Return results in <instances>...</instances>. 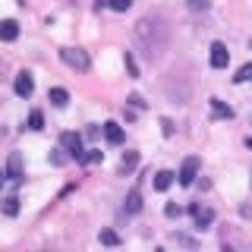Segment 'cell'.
Segmentation results:
<instances>
[{"label": "cell", "instance_id": "277c9868", "mask_svg": "<svg viewBox=\"0 0 252 252\" xmlns=\"http://www.w3.org/2000/svg\"><path fill=\"white\" fill-rule=\"evenodd\" d=\"M60 145H63V152H66L69 158H76V161L85 152V148H82V136H79V132H63V136H60Z\"/></svg>", "mask_w": 252, "mask_h": 252}, {"label": "cell", "instance_id": "4fadbf2b", "mask_svg": "<svg viewBox=\"0 0 252 252\" xmlns=\"http://www.w3.org/2000/svg\"><path fill=\"white\" fill-rule=\"evenodd\" d=\"M208 104H211V114H215V120H230V117H233V107H227V104H224V101H218V98H211V101H208Z\"/></svg>", "mask_w": 252, "mask_h": 252}, {"label": "cell", "instance_id": "cb8c5ba5", "mask_svg": "<svg viewBox=\"0 0 252 252\" xmlns=\"http://www.w3.org/2000/svg\"><path fill=\"white\" fill-rule=\"evenodd\" d=\"M107 6H110V10H117V13H126L132 6V0H107Z\"/></svg>", "mask_w": 252, "mask_h": 252}, {"label": "cell", "instance_id": "e0dca14e", "mask_svg": "<svg viewBox=\"0 0 252 252\" xmlns=\"http://www.w3.org/2000/svg\"><path fill=\"white\" fill-rule=\"evenodd\" d=\"M170 243H177V246H186V249H195V246H199V243H195L189 233H180V230L170 233Z\"/></svg>", "mask_w": 252, "mask_h": 252}, {"label": "cell", "instance_id": "f1b7e54d", "mask_svg": "<svg viewBox=\"0 0 252 252\" xmlns=\"http://www.w3.org/2000/svg\"><path fill=\"white\" fill-rule=\"evenodd\" d=\"M246 145H249V148H252V136H249V139H246Z\"/></svg>", "mask_w": 252, "mask_h": 252}, {"label": "cell", "instance_id": "3957f363", "mask_svg": "<svg viewBox=\"0 0 252 252\" xmlns=\"http://www.w3.org/2000/svg\"><path fill=\"white\" fill-rule=\"evenodd\" d=\"M189 215H192L195 230H208L215 224V208H208V205H189Z\"/></svg>", "mask_w": 252, "mask_h": 252}, {"label": "cell", "instance_id": "7402d4cb", "mask_svg": "<svg viewBox=\"0 0 252 252\" xmlns=\"http://www.w3.org/2000/svg\"><path fill=\"white\" fill-rule=\"evenodd\" d=\"M123 63H126V73H129L132 79H139V63H136V57H132L129 51H126V57H123Z\"/></svg>", "mask_w": 252, "mask_h": 252}, {"label": "cell", "instance_id": "2e32d148", "mask_svg": "<svg viewBox=\"0 0 252 252\" xmlns=\"http://www.w3.org/2000/svg\"><path fill=\"white\" fill-rule=\"evenodd\" d=\"M136 164H139V152H126L120 158V173H132V170H136Z\"/></svg>", "mask_w": 252, "mask_h": 252}, {"label": "cell", "instance_id": "ac0fdd59", "mask_svg": "<svg viewBox=\"0 0 252 252\" xmlns=\"http://www.w3.org/2000/svg\"><path fill=\"white\" fill-rule=\"evenodd\" d=\"M98 240L104 243V246H120V243H123V240H120V233H117V230H110V227H104V230L98 233Z\"/></svg>", "mask_w": 252, "mask_h": 252}, {"label": "cell", "instance_id": "8fae6325", "mask_svg": "<svg viewBox=\"0 0 252 252\" xmlns=\"http://www.w3.org/2000/svg\"><path fill=\"white\" fill-rule=\"evenodd\" d=\"M104 139L110 142V145H123V126L120 123H104Z\"/></svg>", "mask_w": 252, "mask_h": 252}, {"label": "cell", "instance_id": "5b68a950", "mask_svg": "<svg viewBox=\"0 0 252 252\" xmlns=\"http://www.w3.org/2000/svg\"><path fill=\"white\" fill-rule=\"evenodd\" d=\"M195 177H199V158H186L183 167H180V173H177L180 186H192V183H195Z\"/></svg>", "mask_w": 252, "mask_h": 252}, {"label": "cell", "instance_id": "83f0119b", "mask_svg": "<svg viewBox=\"0 0 252 252\" xmlns=\"http://www.w3.org/2000/svg\"><path fill=\"white\" fill-rule=\"evenodd\" d=\"M161 126H164V136H173V123L167 120V117H164V120H161Z\"/></svg>", "mask_w": 252, "mask_h": 252}, {"label": "cell", "instance_id": "9a60e30c", "mask_svg": "<svg viewBox=\"0 0 252 252\" xmlns=\"http://www.w3.org/2000/svg\"><path fill=\"white\" fill-rule=\"evenodd\" d=\"M0 211H3L6 218H16L19 215V195H6L3 205H0Z\"/></svg>", "mask_w": 252, "mask_h": 252}, {"label": "cell", "instance_id": "ba28073f", "mask_svg": "<svg viewBox=\"0 0 252 252\" xmlns=\"http://www.w3.org/2000/svg\"><path fill=\"white\" fill-rule=\"evenodd\" d=\"M6 177H10L13 183H22V177H26V173H22V158H19V152H13V155H10V164H6Z\"/></svg>", "mask_w": 252, "mask_h": 252}, {"label": "cell", "instance_id": "1f68e13d", "mask_svg": "<svg viewBox=\"0 0 252 252\" xmlns=\"http://www.w3.org/2000/svg\"><path fill=\"white\" fill-rule=\"evenodd\" d=\"M249 177H252V173H249Z\"/></svg>", "mask_w": 252, "mask_h": 252}, {"label": "cell", "instance_id": "7a4b0ae2", "mask_svg": "<svg viewBox=\"0 0 252 252\" xmlns=\"http://www.w3.org/2000/svg\"><path fill=\"white\" fill-rule=\"evenodd\" d=\"M60 60L66 63L69 69H79V73H85V69L92 66V57L82 51V47H63V51H60Z\"/></svg>", "mask_w": 252, "mask_h": 252}, {"label": "cell", "instance_id": "44dd1931", "mask_svg": "<svg viewBox=\"0 0 252 252\" xmlns=\"http://www.w3.org/2000/svg\"><path fill=\"white\" fill-rule=\"evenodd\" d=\"M29 129H44V114L41 110H32L29 114Z\"/></svg>", "mask_w": 252, "mask_h": 252}, {"label": "cell", "instance_id": "30bf717a", "mask_svg": "<svg viewBox=\"0 0 252 252\" xmlns=\"http://www.w3.org/2000/svg\"><path fill=\"white\" fill-rule=\"evenodd\" d=\"M173 180H177L173 170H158L155 173V189H158V192H167V189L173 186Z\"/></svg>", "mask_w": 252, "mask_h": 252}, {"label": "cell", "instance_id": "484cf974", "mask_svg": "<svg viewBox=\"0 0 252 252\" xmlns=\"http://www.w3.org/2000/svg\"><path fill=\"white\" fill-rule=\"evenodd\" d=\"M189 6L192 10H208V0H189Z\"/></svg>", "mask_w": 252, "mask_h": 252}, {"label": "cell", "instance_id": "5bb4252c", "mask_svg": "<svg viewBox=\"0 0 252 252\" xmlns=\"http://www.w3.org/2000/svg\"><path fill=\"white\" fill-rule=\"evenodd\" d=\"M47 101H51L54 107H66L69 104V92L66 89H51L47 92Z\"/></svg>", "mask_w": 252, "mask_h": 252}, {"label": "cell", "instance_id": "d4e9b609", "mask_svg": "<svg viewBox=\"0 0 252 252\" xmlns=\"http://www.w3.org/2000/svg\"><path fill=\"white\" fill-rule=\"evenodd\" d=\"M126 104H129L132 110H142V107H145V101H142L139 94H129V98H126Z\"/></svg>", "mask_w": 252, "mask_h": 252}, {"label": "cell", "instance_id": "ffe728a7", "mask_svg": "<svg viewBox=\"0 0 252 252\" xmlns=\"http://www.w3.org/2000/svg\"><path fill=\"white\" fill-rule=\"evenodd\" d=\"M233 82H236V85H243V82H252V63H246V66H240V73L233 76Z\"/></svg>", "mask_w": 252, "mask_h": 252}, {"label": "cell", "instance_id": "603a6c76", "mask_svg": "<svg viewBox=\"0 0 252 252\" xmlns=\"http://www.w3.org/2000/svg\"><path fill=\"white\" fill-rule=\"evenodd\" d=\"M66 161H69V155H66V152H63V145H60V148H57V152H54V155H51V164H54V167H63V164H66Z\"/></svg>", "mask_w": 252, "mask_h": 252}, {"label": "cell", "instance_id": "6da1fadb", "mask_svg": "<svg viewBox=\"0 0 252 252\" xmlns=\"http://www.w3.org/2000/svg\"><path fill=\"white\" fill-rule=\"evenodd\" d=\"M167 19H164L161 13H152V16H142L136 22V29H132V38H136V44L142 47V54H145L148 60H158L161 57V51L167 47Z\"/></svg>", "mask_w": 252, "mask_h": 252}, {"label": "cell", "instance_id": "f546056e", "mask_svg": "<svg viewBox=\"0 0 252 252\" xmlns=\"http://www.w3.org/2000/svg\"><path fill=\"white\" fill-rule=\"evenodd\" d=\"M249 51H252V38H249Z\"/></svg>", "mask_w": 252, "mask_h": 252}, {"label": "cell", "instance_id": "d6986e66", "mask_svg": "<svg viewBox=\"0 0 252 252\" xmlns=\"http://www.w3.org/2000/svg\"><path fill=\"white\" fill-rule=\"evenodd\" d=\"M98 161H104V152H98V148H89L79 158V164H98Z\"/></svg>", "mask_w": 252, "mask_h": 252}, {"label": "cell", "instance_id": "4dcf8cb0", "mask_svg": "<svg viewBox=\"0 0 252 252\" xmlns=\"http://www.w3.org/2000/svg\"><path fill=\"white\" fill-rule=\"evenodd\" d=\"M0 183H3V173H0Z\"/></svg>", "mask_w": 252, "mask_h": 252}, {"label": "cell", "instance_id": "9c48e42d", "mask_svg": "<svg viewBox=\"0 0 252 252\" xmlns=\"http://www.w3.org/2000/svg\"><path fill=\"white\" fill-rule=\"evenodd\" d=\"M19 38V22L16 19H3L0 22V41H16Z\"/></svg>", "mask_w": 252, "mask_h": 252}, {"label": "cell", "instance_id": "7c38bea8", "mask_svg": "<svg viewBox=\"0 0 252 252\" xmlns=\"http://www.w3.org/2000/svg\"><path fill=\"white\" fill-rule=\"evenodd\" d=\"M123 211H126V215H139V211H142V192H139V189H132V192L126 195Z\"/></svg>", "mask_w": 252, "mask_h": 252}, {"label": "cell", "instance_id": "4316f807", "mask_svg": "<svg viewBox=\"0 0 252 252\" xmlns=\"http://www.w3.org/2000/svg\"><path fill=\"white\" fill-rule=\"evenodd\" d=\"M164 215H167V218H180V208H177V205H167V208H164Z\"/></svg>", "mask_w": 252, "mask_h": 252}, {"label": "cell", "instance_id": "52a82bcc", "mask_svg": "<svg viewBox=\"0 0 252 252\" xmlns=\"http://www.w3.org/2000/svg\"><path fill=\"white\" fill-rule=\"evenodd\" d=\"M211 66L215 69H227V63H230V51H227V44H220V41H215L211 44Z\"/></svg>", "mask_w": 252, "mask_h": 252}, {"label": "cell", "instance_id": "8992f818", "mask_svg": "<svg viewBox=\"0 0 252 252\" xmlns=\"http://www.w3.org/2000/svg\"><path fill=\"white\" fill-rule=\"evenodd\" d=\"M13 92L19 94V98H29L32 92H35V79H32L29 69H22V73H16V82H13Z\"/></svg>", "mask_w": 252, "mask_h": 252}]
</instances>
